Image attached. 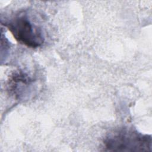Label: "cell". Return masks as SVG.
Instances as JSON below:
<instances>
[{
	"label": "cell",
	"instance_id": "cell-2",
	"mask_svg": "<svg viewBox=\"0 0 152 152\" xmlns=\"http://www.w3.org/2000/svg\"><path fill=\"white\" fill-rule=\"evenodd\" d=\"M15 40L27 47L36 48L44 42L42 28L34 23L26 12H20L4 23Z\"/></svg>",
	"mask_w": 152,
	"mask_h": 152
},
{
	"label": "cell",
	"instance_id": "cell-1",
	"mask_svg": "<svg viewBox=\"0 0 152 152\" xmlns=\"http://www.w3.org/2000/svg\"><path fill=\"white\" fill-rule=\"evenodd\" d=\"M103 144L107 151H151V137L132 128H122L109 133Z\"/></svg>",
	"mask_w": 152,
	"mask_h": 152
},
{
	"label": "cell",
	"instance_id": "cell-3",
	"mask_svg": "<svg viewBox=\"0 0 152 152\" xmlns=\"http://www.w3.org/2000/svg\"><path fill=\"white\" fill-rule=\"evenodd\" d=\"M34 80L26 72L18 70L10 77L8 83V91L16 99H22L24 96L30 94L31 86H34Z\"/></svg>",
	"mask_w": 152,
	"mask_h": 152
}]
</instances>
